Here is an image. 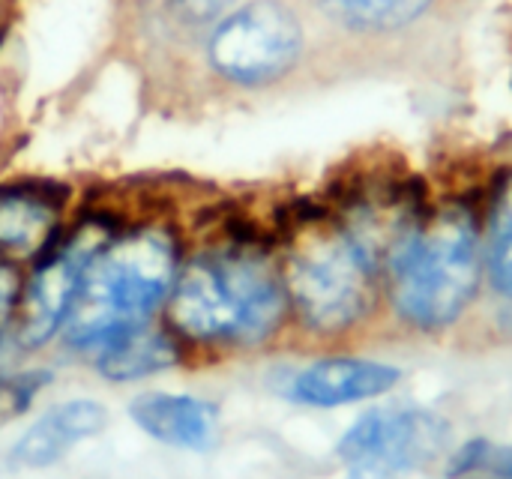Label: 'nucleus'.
I'll return each instance as SVG.
<instances>
[{
	"mask_svg": "<svg viewBox=\"0 0 512 479\" xmlns=\"http://www.w3.org/2000/svg\"><path fill=\"white\" fill-rule=\"evenodd\" d=\"M165 312L186 345L249 348L282 327L288 291L258 243L228 240L180 264Z\"/></svg>",
	"mask_w": 512,
	"mask_h": 479,
	"instance_id": "f257e3e1",
	"label": "nucleus"
},
{
	"mask_svg": "<svg viewBox=\"0 0 512 479\" xmlns=\"http://www.w3.org/2000/svg\"><path fill=\"white\" fill-rule=\"evenodd\" d=\"M180 273V240L168 225L114 231L84 270L63 336L78 351H99L114 336L150 324Z\"/></svg>",
	"mask_w": 512,
	"mask_h": 479,
	"instance_id": "f03ea898",
	"label": "nucleus"
},
{
	"mask_svg": "<svg viewBox=\"0 0 512 479\" xmlns=\"http://www.w3.org/2000/svg\"><path fill=\"white\" fill-rule=\"evenodd\" d=\"M477 279V231L459 213L408 228L390 243L393 306L414 327L438 330L453 324L471 303Z\"/></svg>",
	"mask_w": 512,
	"mask_h": 479,
	"instance_id": "7ed1b4c3",
	"label": "nucleus"
},
{
	"mask_svg": "<svg viewBox=\"0 0 512 479\" xmlns=\"http://www.w3.org/2000/svg\"><path fill=\"white\" fill-rule=\"evenodd\" d=\"M381 243L363 225L303 237L282 270L288 306L315 333H342L372 306Z\"/></svg>",
	"mask_w": 512,
	"mask_h": 479,
	"instance_id": "20e7f679",
	"label": "nucleus"
},
{
	"mask_svg": "<svg viewBox=\"0 0 512 479\" xmlns=\"http://www.w3.org/2000/svg\"><path fill=\"white\" fill-rule=\"evenodd\" d=\"M306 30L285 0H249L222 15L204 42L207 66L228 84L264 87L285 78L303 57Z\"/></svg>",
	"mask_w": 512,
	"mask_h": 479,
	"instance_id": "39448f33",
	"label": "nucleus"
},
{
	"mask_svg": "<svg viewBox=\"0 0 512 479\" xmlns=\"http://www.w3.org/2000/svg\"><path fill=\"white\" fill-rule=\"evenodd\" d=\"M114 231L117 228L105 216H87L63 240H54V246L39 258L33 276L24 282V294L15 315L18 342L24 348H42L57 333H63L84 270Z\"/></svg>",
	"mask_w": 512,
	"mask_h": 479,
	"instance_id": "423d86ee",
	"label": "nucleus"
},
{
	"mask_svg": "<svg viewBox=\"0 0 512 479\" xmlns=\"http://www.w3.org/2000/svg\"><path fill=\"white\" fill-rule=\"evenodd\" d=\"M450 426L432 411H372L339 441L351 479H390L432 462L447 444Z\"/></svg>",
	"mask_w": 512,
	"mask_h": 479,
	"instance_id": "0eeeda50",
	"label": "nucleus"
},
{
	"mask_svg": "<svg viewBox=\"0 0 512 479\" xmlns=\"http://www.w3.org/2000/svg\"><path fill=\"white\" fill-rule=\"evenodd\" d=\"M66 189L48 180L0 186V255L9 261L42 258L63 225Z\"/></svg>",
	"mask_w": 512,
	"mask_h": 479,
	"instance_id": "6e6552de",
	"label": "nucleus"
},
{
	"mask_svg": "<svg viewBox=\"0 0 512 479\" xmlns=\"http://www.w3.org/2000/svg\"><path fill=\"white\" fill-rule=\"evenodd\" d=\"M396 381H399V369L387 363L333 357V360H318L303 372H297L288 384V396L300 405L336 408V405L375 399L393 390Z\"/></svg>",
	"mask_w": 512,
	"mask_h": 479,
	"instance_id": "1a4fd4ad",
	"label": "nucleus"
},
{
	"mask_svg": "<svg viewBox=\"0 0 512 479\" xmlns=\"http://www.w3.org/2000/svg\"><path fill=\"white\" fill-rule=\"evenodd\" d=\"M129 417L153 441L189 453H207L219 438V411L198 396L144 393L132 399Z\"/></svg>",
	"mask_w": 512,
	"mask_h": 479,
	"instance_id": "9d476101",
	"label": "nucleus"
},
{
	"mask_svg": "<svg viewBox=\"0 0 512 479\" xmlns=\"http://www.w3.org/2000/svg\"><path fill=\"white\" fill-rule=\"evenodd\" d=\"M108 426L105 405L93 399H72L42 414L12 447V462L21 468H48L72 447L96 438Z\"/></svg>",
	"mask_w": 512,
	"mask_h": 479,
	"instance_id": "9b49d317",
	"label": "nucleus"
},
{
	"mask_svg": "<svg viewBox=\"0 0 512 479\" xmlns=\"http://www.w3.org/2000/svg\"><path fill=\"white\" fill-rule=\"evenodd\" d=\"M183 357V342L162 327L141 324L105 342L96 351V372L108 381H141L174 369Z\"/></svg>",
	"mask_w": 512,
	"mask_h": 479,
	"instance_id": "f8f14e48",
	"label": "nucleus"
},
{
	"mask_svg": "<svg viewBox=\"0 0 512 479\" xmlns=\"http://www.w3.org/2000/svg\"><path fill=\"white\" fill-rule=\"evenodd\" d=\"M318 15L330 24L363 33V36H393L417 24L435 0H309Z\"/></svg>",
	"mask_w": 512,
	"mask_h": 479,
	"instance_id": "ddd939ff",
	"label": "nucleus"
},
{
	"mask_svg": "<svg viewBox=\"0 0 512 479\" xmlns=\"http://www.w3.org/2000/svg\"><path fill=\"white\" fill-rule=\"evenodd\" d=\"M447 474L453 479H512V447L471 441L453 456Z\"/></svg>",
	"mask_w": 512,
	"mask_h": 479,
	"instance_id": "4468645a",
	"label": "nucleus"
},
{
	"mask_svg": "<svg viewBox=\"0 0 512 479\" xmlns=\"http://www.w3.org/2000/svg\"><path fill=\"white\" fill-rule=\"evenodd\" d=\"M234 3L237 0H156V9L171 30L201 33L228 15Z\"/></svg>",
	"mask_w": 512,
	"mask_h": 479,
	"instance_id": "2eb2a0df",
	"label": "nucleus"
},
{
	"mask_svg": "<svg viewBox=\"0 0 512 479\" xmlns=\"http://www.w3.org/2000/svg\"><path fill=\"white\" fill-rule=\"evenodd\" d=\"M489 270H492L495 288L512 297V189L501 198L498 213H495L492 246H489Z\"/></svg>",
	"mask_w": 512,
	"mask_h": 479,
	"instance_id": "dca6fc26",
	"label": "nucleus"
},
{
	"mask_svg": "<svg viewBox=\"0 0 512 479\" xmlns=\"http://www.w3.org/2000/svg\"><path fill=\"white\" fill-rule=\"evenodd\" d=\"M48 381H51V372L0 375V426L21 417Z\"/></svg>",
	"mask_w": 512,
	"mask_h": 479,
	"instance_id": "f3484780",
	"label": "nucleus"
},
{
	"mask_svg": "<svg viewBox=\"0 0 512 479\" xmlns=\"http://www.w3.org/2000/svg\"><path fill=\"white\" fill-rule=\"evenodd\" d=\"M21 294H24V279H21L15 261L0 255V330L18 315Z\"/></svg>",
	"mask_w": 512,
	"mask_h": 479,
	"instance_id": "a211bd4d",
	"label": "nucleus"
}]
</instances>
